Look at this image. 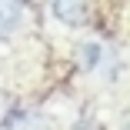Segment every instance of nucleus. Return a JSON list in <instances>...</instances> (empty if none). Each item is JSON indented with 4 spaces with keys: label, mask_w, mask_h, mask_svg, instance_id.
<instances>
[{
    "label": "nucleus",
    "mask_w": 130,
    "mask_h": 130,
    "mask_svg": "<svg viewBox=\"0 0 130 130\" xmlns=\"http://www.w3.org/2000/svg\"><path fill=\"white\" fill-rule=\"evenodd\" d=\"M7 130H43V123L37 113H10Z\"/></svg>",
    "instance_id": "obj_3"
},
{
    "label": "nucleus",
    "mask_w": 130,
    "mask_h": 130,
    "mask_svg": "<svg viewBox=\"0 0 130 130\" xmlns=\"http://www.w3.org/2000/svg\"><path fill=\"white\" fill-rule=\"evenodd\" d=\"M84 54H87V67H97V63H100V47H97V43L84 47Z\"/></svg>",
    "instance_id": "obj_4"
},
{
    "label": "nucleus",
    "mask_w": 130,
    "mask_h": 130,
    "mask_svg": "<svg viewBox=\"0 0 130 130\" xmlns=\"http://www.w3.org/2000/svg\"><path fill=\"white\" fill-rule=\"evenodd\" d=\"M54 10L63 23H80L84 20V10H87V0H54Z\"/></svg>",
    "instance_id": "obj_2"
},
{
    "label": "nucleus",
    "mask_w": 130,
    "mask_h": 130,
    "mask_svg": "<svg viewBox=\"0 0 130 130\" xmlns=\"http://www.w3.org/2000/svg\"><path fill=\"white\" fill-rule=\"evenodd\" d=\"M23 13H27V4H23V0H0V37L13 34L20 27Z\"/></svg>",
    "instance_id": "obj_1"
}]
</instances>
